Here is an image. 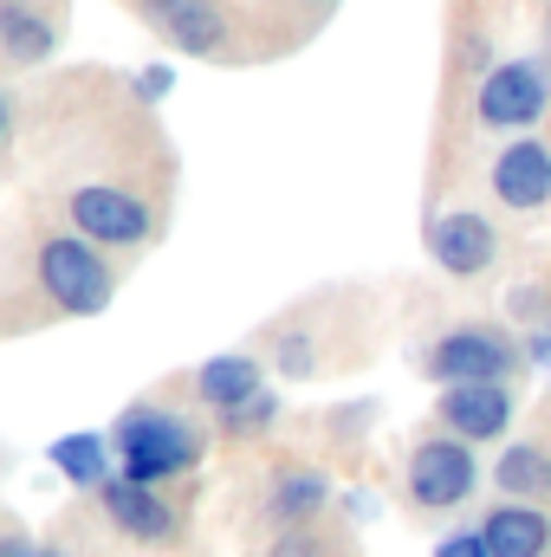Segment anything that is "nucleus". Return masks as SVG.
Segmentation results:
<instances>
[{"mask_svg": "<svg viewBox=\"0 0 551 557\" xmlns=\"http://www.w3.org/2000/svg\"><path fill=\"white\" fill-rule=\"evenodd\" d=\"M111 441H118V473L137 486H169V480L195 473V460H201V434L175 409H131L111 428Z\"/></svg>", "mask_w": 551, "mask_h": 557, "instance_id": "f257e3e1", "label": "nucleus"}, {"mask_svg": "<svg viewBox=\"0 0 551 557\" xmlns=\"http://www.w3.org/2000/svg\"><path fill=\"white\" fill-rule=\"evenodd\" d=\"M39 292L65 311V318H98L118 298V273L105 267V253L85 234H46L39 240Z\"/></svg>", "mask_w": 551, "mask_h": 557, "instance_id": "f03ea898", "label": "nucleus"}, {"mask_svg": "<svg viewBox=\"0 0 551 557\" xmlns=\"http://www.w3.org/2000/svg\"><path fill=\"white\" fill-rule=\"evenodd\" d=\"M441 389H461V383H506L519 370V344L493 324H461L448 337H434L428 363H421Z\"/></svg>", "mask_w": 551, "mask_h": 557, "instance_id": "7ed1b4c3", "label": "nucleus"}, {"mask_svg": "<svg viewBox=\"0 0 551 557\" xmlns=\"http://www.w3.org/2000/svg\"><path fill=\"white\" fill-rule=\"evenodd\" d=\"M65 214H72V227L91 240V247H143L149 234H156V208L131 195V188H118V182H85V188H72L65 195Z\"/></svg>", "mask_w": 551, "mask_h": 557, "instance_id": "20e7f679", "label": "nucleus"}, {"mask_svg": "<svg viewBox=\"0 0 551 557\" xmlns=\"http://www.w3.org/2000/svg\"><path fill=\"white\" fill-rule=\"evenodd\" d=\"M480 486V460L467 441L454 434H434V441H415L409 454V506L421 512H448V506H467Z\"/></svg>", "mask_w": 551, "mask_h": 557, "instance_id": "39448f33", "label": "nucleus"}, {"mask_svg": "<svg viewBox=\"0 0 551 557\" xmlns=\"http://www.w3.org/2000/svg\"><path fill=\"white\" fill-rule=\"evenodd\" d=\"M551 104V78L539 59H506V65H493L487 78H480V98H474V117L487 124V131H526V124H539Z\"/></svg>", "mask_w": 551, "mask_h": 557, "instance_id": "423d86ee", "label": "nucleus"}, {"mask_svg": "<svg viewBox=\"0 0 551 557\" xmlns=\"http://www.w3.org/2000/svg\"><path fill=\"white\" fill-rule=\"evenodd\" d=\"M98 499H105V519L137 545H175L182 539V512L162 499V486H137L118 473L111 486H98Z\"/></svg>", "mask_w": 551, "mask_h": 557, "instance_id": "0eeeda50", "label": "nucleus"}, {"mask_svg": "<svg viewBox=\"0 0 551 557\" xmlns=\"http://www.w3.org/2000/svg\"><path fill=\"white\" fill-rule=\"evenodd\" d=\"M434 421H441V434H454L467 447L474 441H500L506 421H513V396H506V383H461V389H441Z\"/></svg>", "mask_w": 551, "mask_h": 557, "instance_id": "6e6552de", "label": "nucleus"}, {"mask_svg": "<svg viewBox=\"0 0 551 557\" xmlns=\"http://www.w3.org/2000/svg\"><path fill=\"white\" fill-rule=\"evenodd\" d=\"M428 253H434V267L454 278H474L493 267V253H500V240H493V221L487 214H474V208H454V214H441L434 227H428Z\"/></svg>", "mask_w": 551, "mask_h": 557, "instance_id": "1a4fd4ad", "label": "nucleus"}, {"mask_svg": "<svg viewBox=\"0 0 551 557\" xmlns=\"http://www.w3.org/2000/svg\"><path fill=\"white\" fill-rule=\"evenodd\" d=\"M493 195H500L506 208H519V214L546 208L551 201V149L546 143H532V137L506 143L500 162H493Z\"/></svg>", "mask_w": 551, "mask_h": 557, "instance_id": "9d476101", "label": "nucleus"}, {"mask_svg": "<svg viewBox=\"0 0 551 557\" xmlns=\"http://www.w3.org/2000/svg\"><path fill=\"white\" fill-rule=\"evenodd\" d=\"M493 557H546L551 552V519L546 506H526V499H500L487 519H480Z\"/></svg>", "mask_w": 551, "mask_h": 557, "instance_id": "9b49d317", "label": "nucleus"}, {"mask_svg": "<svg viewBox=\"0 0 551 557\" xmlns=\"http://www.w3.org/2000/svg\"><path fill=\"white\" fill-rule=\"evenodd\" d=\"M0 46H7V65H39V59H52V46H59V20L46 13V7H33V0H0Z\"/></svg>", "mask_w": 551, "mask_h": 557, "instance_id": "f8f14e48", "label": "nucleus"}, {"mask_svg": "<svg viewBox=\"0 0 551 557\" xmlns=\"http://www.w3.org/2000/svg\"><path fill=\"white\" fill-rule=\"evenodd\" d=\"M325 506H331V480H325L318 467H285V473L273 480V493H267V519H273L279 532L311 525Z\"/></svg>", "mask_w": 551, "mask_h": 557, "instance_id": "ddd939ff", "label": "nucleus"}, {"mask_svg": "<svg viewBox=\"0 0 551 557\" xmlns=\"http://www.w3.org/2000/svg\"><path fill=\"white\" fill-rule=\"evenodd\" d=\"M195 396H201L208 409L234 416V409H247V403L260 396V363H254V357H241V350L208 357V363L195 370Z\"/></svg>", "mask_w": 551, "mask_h": 557, "instance_id": "4468645a", "label": "nucleus"}, {"mask_svg": "<svg viewBox=\"0 0 551 557\" xmlns=\"http://www.w3.org/2000/svg\"><path fill=\"white\" fill-rule=\"evenodd\" d=\"M52 467L72 480V486H111L118 480V441H105V434H59L52 441Z\"/></svg>", "mask_w": 551, "mask_h": 557, "instance_id": "2eb2a0df", "label": "nucleus"}, {"mask_svg": "<svg viewBox=\"0 0 551 557\" xmlns=\"http://www.w3.org/2000/svg\"><path fill=\"white\" fill-rule=\"evenodd\" d=\"M493 486L506 493V499H526V506H546L551 499V454L546 447H506L500 460H493Z\"/></svg>", "mask_w": 551, "mask_h": 557, "instance_id": "dca6fc26", "label": "nucleus"}, {"mask_svg": "<svg viewBox=\"0 0 551 557\" xmlns=\"http://www.w3.org/2000/svg\"><path fill=\"white\" fill-rule=\"evenodd\" d=\"M273 416H279V396H273V389H260L247 409H234L221 428H228V434H267V428H273Z\"/></svg>", "mask_w": 551, "mask_h": 557, "instance_id": "f3484780", "label": "nucleus"}, {"mask_svg": "<svg viewBox=\"0 0 551 557\" xmlns=\"http://www.w3.org/2000/svg\"><path fill=\"white\" fill-rule=\"evenodd\" d=\"M267 557H331V545L311 525H298V532H279L273 545H267Z\"/></svg>", "mask_w": 551, "mask_h": 557, "instance_id": "a211bd4d", "label": "nucleus"}, {"mask_svg": "<svg viewBox=\"0 0 551 557\" xmlns=\"http://www.w3.org/2000/svg\"><path fill=\"white\" fill-rule=\"evenodd\" d=\"M434 557H493V545H487V532L474 525V532H448V539L434 545Z\"/></svg>", "mask_w": 551, "mask_h": 557, "instance_id": "6ab92c4d", "label": "nucleus"}, {"mask_svg": "<svg viewBox=\"0 0 551 557\" xmlns=\"http://www.w3.org/2000/svg\"><path fill=\"white\" fill-rule=\"evenodd\" d=\"M279 370H285V376H311V344H305V337H285V344H279Z\"/></svg>", "mask_w": 551, "mask_h": 557, "instance_id": "aec40b11", "label": "nucleus"}, {"mask_svg": "<svg viewBox=\"0 0 551 557\" xmlns=\"http://www.w3.org/2000/svg\"><path fill=\"white\" fill-rule=\"evenodd\" d=\"M169 85H175V72H169V65H149V72H137V98H149V104H156V98H169Z\"/></svg>", "mask_w": 551, "mask_h": 557, "instance_id": "412c9836", "label": "nucleus"}, {"mask_svg": "<svg viewBox=\"0 0 551 557\" xmlns=\"http://www.w3.org/2000/svg\"><path fill=\"white\" fill-rule=\"evenodd\" d=\"M0 557H39V545H33L20 525H7V539H0Z\"/></svg>", "mask_w": 551, "mask_h": 557, "instance_id": "4be33fe9", "label": "nucleus"}, {"mask_svg": "<svg viewBox=\"0 0 551 557\" xmlns=\"http://www.w3.org/2000/svg\"><path fill=\"white\" fill-rule=\"evenodd\" d=\"M305 7H331V0H305Z\"/></svg>", "mask_w": 551, "mask_h": 557, "instance_id": "5701e85b", "label": "nucleus"}, {"mask_svg": "<svg viewBox=\"0 0 551 557\" xmlns=\"http://www.w3.org/2000/svg\"><path fill=\"white\" fill-rule=\"evenodd\" d=\"M39 557H65V552H39Z\"/></svg>", "mask_w": 551, "mask_h": 557, "instance_id": "b1692460", "label": "nucleus"}]
</instances>
